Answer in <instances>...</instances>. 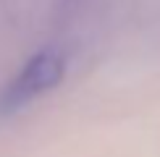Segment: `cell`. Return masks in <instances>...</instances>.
Masks as SVG:
<instances>
[{"label":"cell","instance_id":"cell-1","mask_svg":"<svg viewBox=\"0 0 160 157\" xmlns=\"http://www.w3.org/2000/svg\"><path fill=\"white\" fill-rule=\"evenodd\" d=\"M61 76H63V58L50 50L39 52L5 87L3 97H0V110H16L26 102L37 100L39 94H45L48 89L55 87L61 81Z\"/></svg>","mask_w":160,"mask_h":157}]
</instances>
